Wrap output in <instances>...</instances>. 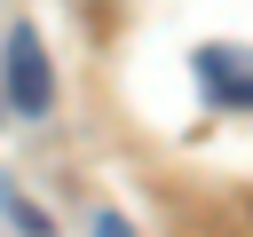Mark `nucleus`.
I'll return each mask as SVG.
<instances>
[{"instance_id": "nucleus-1", "label": "nucleus", "mask_w": 253, "mask_h": 237, "mask_svg": "<svg viewBox=\"0 0 253 237\" xmlns=\"http://www.w3.org/2000/svg\"><path fill=\"white\" fill-rule=\"evenodd\" d=\"M8 103H16L24 118H40V111L55 103L47 47H40V32H32V24H16V32H8Z\"/></svg>"}, {"instance_id": "nucleus-2", "label": "nucleus", "mask_w": 253, "mask_h": 237, "mask_svg": "<svg viewBox=\"0 0 253 237\" xmlns=\"http://www.w3.org/2000/svg\"><path fill=\"white\" fill-rule=\"evenodd\" d=\"M198 87H206V103L245 111V103H253V47H229V40L198 47Z\"/></svg>"}, {"instance_id": "nucleus-3", "label": "nucleus", "mask_w": 253, "mask_h": 237, "mask_svg": "<svg viewBox=\"0 0 253 237\" xmlns=\"http://www.w3.org/2000/svg\"><path fill=\"white\" fill-rule=\"evenodd\" d=\"M95 237H126V221H119V213H103V221H95Z\"/></svg>"}]
</instances>
